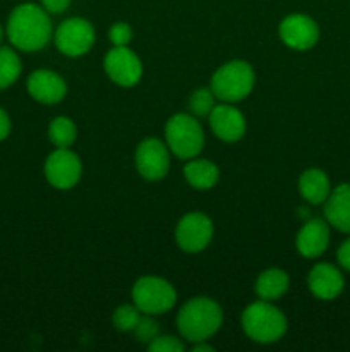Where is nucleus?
<instances>
[{
  "label": "nucleus",
  "instance_id": "nucleus-1",
  "mask_svg": "<svg viewBox=\"0 0 350 352\" xmlns=\"http://www.w3.org/2000/svg\"><path fill=\"white\" fill-rule=\"evenodd\" d=\"M7 36L10 43L19 50H41L51 36V23L48 14L34 3H23L16 7L7 23Z\"/></svg>",
  "mask_w": 350,
  "mask_h": 352
},
{
  "label": "nucleus",
  "instance_id": "nucleus-2",
  "mask_svg": "<svg viewBox=\"0 0 350 352\" xmlns=\"http://www.w3.org/2000/svg\"><path fill=\"white\" fill-rule=\"evenodd\" d=\"M222 309L208 298H196L178 311L177 325L182 337L191 342H205L222 325Z\"/></svg>",
  "mask_w": 350,
  "mask_h": 352
},
{
  "label": "nucleus",
  "instance_id": "nucleus-3",
  "mask_svg": "<svg viewBox=\"0 0 350 352\" xmlns=\"http://www.w3.org/2000/svg\"><path fill=\"white\" fill-rule=\"evenodd\" d=\"M242 329L247 337L261 344L277 342L287 332V320L268 301L247 306L242 315Z\"/></svg>",
  "mask_w": 350,
  "mask_h": 352
},
{
  "label": "nucleus",
  "instance_id": "nucleus-4",
  "mask_svg": "<svg viewBox=\"0 0 350 352\" xmlns=\"http://www.w3.org/2000/svg\"><path fill=\"white\" fill-rule=\"evenodd\" d=\"M254 86V71L247 62L233 60L222 65L213 74L211 91L223 102H240Z\"/></svg>",
  "mask_w": 350,
  "mask_h": 352
},
{
  "label": "nucleus",
  "instance_id": "nucleus-5",
  "mask_svg": "<svg viewBox=\"0 0 350 352\" xmlns=\"http://www.w3.org/2000/svg\"><path fill=\"white\" fill-rule=\"evenodd\" d=\"M165 136H167V143L175 157L182 158V160L194 158L205 144V134H202L199 122L185 113H177L168 119Z\"/></svg>",
  "mask_w": 350,
  "mask_h": 352
},
{
  "label": "nucleus",
  "instance_id": "nucleus-6",
  "mask_svg": "<svg viewBox=\"0 0 350 352\" xmlns=\"http://www.w3.org/2000/svg\"><path fill=\"white\" fill-rule=\"evenodd\" d=\"M132 299L137 309L146 315H161L174 308L177 292L160 277H143L134 284Z\"/></svg>",
  "mask_w": 350,
  "mask_h": 352
},
{
  "label": "nucleus",
  "instance_id": "nucleus-7",
  "mask_svg": "<svg viewBox=\"0 0 350 352\" xmlns=\"http://www.w3.org/2000/svg\"><path fill=\"white\" fill-rule=\"evenodd\" d=\"M95 43V30L81 17L64 21L55 33V45L62 54L69 57L84 55Z\"/></svg>",
  "mask_w": 350,
  "mask_h": 352
},
{
  "label": "nucleus",
  "instance_id": "nucleus-8",
  "mask_svg": "<svg viewBox=\"0 0 350 352\" xmlns=\"http://www.w3.org/2000/svg\"><path fill=\"white\" fill-rule=\"evenodd\" d=\"M45 175L57 189H71L81 177V160L67 148H57L45 164Z\"/></svg>",
  "mask_w": 350,
  "mask_h": 352
},
{
  "label": "nucleus",
  "instance_id": "nucleus-9",
  "mask_svg": "<svg viewBox=\"0 0 350 352\" xmlns=\"http://www.w3.org/2000/svg\"><path fill=\"white\" fill-rule=\"evenodd\" d=\"M213 236V223L205 213H187L178 222L175 237L177 244L187 253H199L209 244Z\"/></svg>",
  "mask_w": 350,
  "mask_h": 352
},
{
  "label": "nucleus",
  "instance_id": "nucleus-10",
  "mask_svg": "<svg viewBox=\"0 0 350 352\" xmlns=\"http://www.w3.org/2000/svg\"><path fill=\"white\" fill-rule=\"evenodd\" d=\"M105 71L113 82L134 86L143 76V65L137 55L126 47H115L105 57Z\"/></svg>",
  "mask_w": 350,
  "mask_h": 352
},
{
  "label": "nucleus",
  "instance_id": "nucleus-11",
  "mask_svg": "<svg viewBox=\"0 0 350 352\" xmlns=\"http://www.w3.org/2000/svg\"><path fill=\"white\" fill-rule=\"evenodd\" d=\"M280 38L287 47L294 50H309L318 41L319 28L309 16L292 14L281 21Z\"/></svg>",
  "mask_w": 350,
  "mask_h": 352
},
{
  "label": "nucleus",
  "instance_id": "nucleus-12",
  "mask_svg": "<svg viewBox=\"0 0 350 352\" xmlns=\"http://www.w3.org/2000/svg\"><path fill=\"white\" fill-rule=\"evenodd\" d=\"M136 165L139 174L148 181H158V179L165 177L168 165H170L165 144L161 141L154 140V138L144 140L137 146Z\"/></svg>",
  "mask_w": 350,
  "mask_h": 352
},
{
  "label": "nucleus",
  "instance_id": "nucleus-13",
  "mask_svg": "<svg viewBox=\"0 0 350 352\" xmlns=\"http://www.w3.org/2000/svg\"><path fill=\"white\" fill-rule=\"evenodd\" d=\"M209 124L211 129L220 140L239 141L246 133V120L244 116L232 105H216L209 112Z\"/></svg>",
  "mask_w": 350,
  "mask_h": 352
},
{
  "label": "nucleus",
  "instance_id": "nucleus-14",
  "mask_svg": "<svg viewBox=\"0 0 350 352\" xmlns=\"http://www.w3.org/2000/svg\"><path fill=\"white\" fill-rule=\"evenodd\" d=\"M27 91L33 96L36 102L47 103H58L67 93V86H65L64 79L51 71H34L27 79Z\"/></svg>",
  "mask_w": 350,
  "mask_h": 352
},
{
  "label": "nucleus",
  "instance_id": "nucleus-15",
  "mask_svg": "<svg viewBox=\"0 0 350 352\" xmlns=\"http://www.w3.org/2000/svg\"><path fill=\"white\" fill-rule=\"evenodd\" d=\"M309 291L323 301L338 298L343 291V275L336 267L329 263H319L311 270L307 277Z\"/></svg>",
  "mask_w": 350,
  "mask_h": 352
},
{
  "label": "nucleus",
  "instance_id": "nucleus-16",
  "mask_svg": "<svg viewBox=\"0 0 350 352\" xmlns=\"http://www.w3.org/2000/svg\"><path fill=\"white\" fill-rule=\"evenodd\" d=\"M329 244V227L325 220L312 219L297 236V250L304 258H318Z\"/></svg>",
  "mask_w": 350,
  "mask_h": 352
},
{
  "label": "nucleus",
  "instance_id": "nucleus-17",
  "mask_svg": "<svg viewBox=\"0 0 350 352\" xmlns=\"http://www.w3.org/2000/svg\"><path fill=\"white\" fill-rule=\"evenodd\" d=\"M326 220L340 232L350 234V184H340L326 198Z\"/></svg>",
  "mask_w": 350,
  "mask_h": 352
},
{
  "label": "nucleus",
  "instance_id": "nucleus-18",
  "mask_svg": "<svg viewBox=\"0 0 350 352\" xmlns=\"http://www.w3.org/2000/svg\"><path fill=\"white\" fill-rule=\"evenodd\" d=\"M299 189H301V195L304 196L305 201L312 203V205H319V203H325L326 198L331 192L329 188V179L319 168H309L299 179Z\"/></svg>",
  "mask_w": 350,
  "mask_h": 352
},
{
  "label": "nucleus",
  "instance_id": "nucleus-19",
  "mask_svg": "<svg viewBox=\"0 0 350 352\" xmlns=\"http://www.w3.org/2000/svg\"><path fill=\"white\" fill-rule=\"evenodd\" d=\"M288 289V275L278 268L263 272L256 282V292L264 301H273L281 298Z\"/></svg>",
  "mask_w": 350,
  "mask_h": 352
},
{
  "label": "nucleus",
  "instance_id": "nucleus-20",
  "mask_svg": "<svg viewBox=\"0 0 350 352\" xmlns=\"http://www.w3.org/2000/svg\"><path fill=\"white\" fill-rule=\"evenodd\" d=\"M184 175L196 189H209L218 182V168L209 160H192L184 167Z\"/></svg>",
  "mask_w": 350,
  "mask_h": 352
},
{
  "label": "nucleus",
  "instance_id": "nucleus-21",
  "mask_svg": "<svg viewBox=\"0 0 350 352\" xmlns=\"http://www.w3.org/2000/svg\"><path fill=\"white\" fill-rule=\"evenodd\" d=\"M21 74V60L10 48H0V89L12 85Z\"/></svg>",
  "mask_w": 350,
  "mask_h": 352
},
{
  "label": "nucleus",
  "instance_id": "nucleus-22",
  "mask_svg": "<svg viewBox=\"0 0 350 352\" xmlns=\"http://www.w3.org/2000/svg\"><path fill=\"white\" fill-rule=\"evenodd\" d=\"M48 136H50V141L57 148L71 146L75 140L74 122H72L71 119H67V117H57V119L50 124Z\"/></svg>",
  "mask_w": 350,
  "mask_h": 352
},
{
  "label": "nucleus",
  "instance_id": "nucleus-23",
  "mask_svg": "<svg viewBox=\"0 0 350 352\" xmlns=\"http://www.w3.org/2000/svg\"><path fill=\"white\" fill-rule=\"evenodd\" d=\"M139 320V309H137L136 305L119 306L113 313V325H115V329L122 330V332H130V330L136 329Z\"/></svg>",
  "mask_w": 350,
  "mask_h": 352
},
{
  "label": "nucleus",
  "instance_id": "nucleus-24",
  "mask_svg": "<svg viewBox=\"0 0 350 352\" xmlns=\"http://www.w3.org/2000/svg\"><path fill=\"white\" fill-rule=\"evenodd\" d=\"M213 100H215V95H213L211 89H198V91L192 93L189 105H191V110L196 116L202 117L213 110V107H215Z\"/></svg>",
  "mask_w": 350,
  "mask_h": 352
},
{
  "label": "nucleus",
  "instance_id": "nucleus-25",
  "mask_svg": "<svg viewBox=\"0 0 350 352\" xmlns=\"http://www.w3.org/2000/svg\"><path fill=\"white\" fill-rule=\"evenodd\" d=\"M150 351L151 352H182L184 351V344L178 339L170 336L156 337L150 342Z\"/></svg>",
  "mask_w": 350,
  "mask_h": 352
},
{
  "label": "nucleus",
  "instance_id": "nucleus-26",
  "mask_svg": "<svg viewBox=\"0 0 350 352\" xmlns=\"http://www.w3.org/2000/svg\"><path fill=\"white\" fill-rule=\"evenodd\" d=\"M134 332H136V337L139 342L148 344L158 337V323L151 318H141L139 322H137Z\"/></svg>",
  "mask_w": 350,
  "mask_h": 352
},
{
  "label": "nucleus",
  "instance_id": "nucleus-27",
  "mask_svg": "<svg viewBox=\"0 0 350 352\" xmlns=\"http://www.w3.org/2000/svg\"><path fill=\"white\" fill-rule=\"evenodd\" d=\"M130 36H132V31L129 24L117 23L110 28V40L115 47H126L130 41Z\"/></svg>",
  "mask_w": 350,
  "mask_h": 352
},
{
  "label": "nucleus",
  "instance_id": "nucleus-28",
  "mask_svg": "<svg viewBox=\"0 0 350 352\" xmlns=\"http://www.w3.org/2000/svg\"><path fill=\"white\" fill-rule=\"evenodd\" d=\"M336 260H338L340 267L343 270L350 272V239H347L342 246L338 248V253H336Z\"/></svg>",
  "mask_w": 350,
  "mask_h": 352
},
{
  "label": "nucleus",
  "instance_id": "nucleus-29",
  "mask_svg": "<svg viewBox=\"0 0 350 352\" xmlns=\"http://www.w3.org/2000/svg\"><path fill=\"white\" fill-rule=\"evenodd\" d=\"M41 2H43V7L47 12L60 14L67 9L69 3H71V0H41Z\"/></svg>",
  "mask_w": 350,
  "mask_h": 352
},
{
  "label": "nucleus",
  "instance_id": "nucleus-30",
  "mask_svg": "<svg viewBox=\"0 0 350 352\" xmlns=\"http://www.w3.org/2000/svg\"><path fill=\"white\" fill-rule=\"evenodd\" d=\"M10 133V120L7 117V113L0 109V141L5 140Z\"/></svg>",
  "mask_w": 350,
  "mask_h": 352
},
{
  "label": "nucleus",
  "instance_id": "nucleus-31",
  "mask_svg": "<svg viewBox=\"0 0 350 352\" xmlns=\"http://www.w3.org/2000/svg\"><path fill=\"white\" fill-rule=\"evenodd\" d=\"M213 347L211 346H206L205 342H198V346L194 347V352H211Z\"/></svg>",
  "mask_w": 350,
  "mask_h": 352
},
{
  "label": "nucleus",
  "instance_id": "nucleus-32",
  "mask_svg": "<svg viewBox=\"0 0 350 352\" xmlns=\"http://www.w3.org/2000/svg\"><path fill=\"white\" fill-rule=\"evenodd\" d=\"M0 41H2V28H0Z\"/></svg>",
  "mask_w": 350,
  "mask_h": 352
}]
</instances>
